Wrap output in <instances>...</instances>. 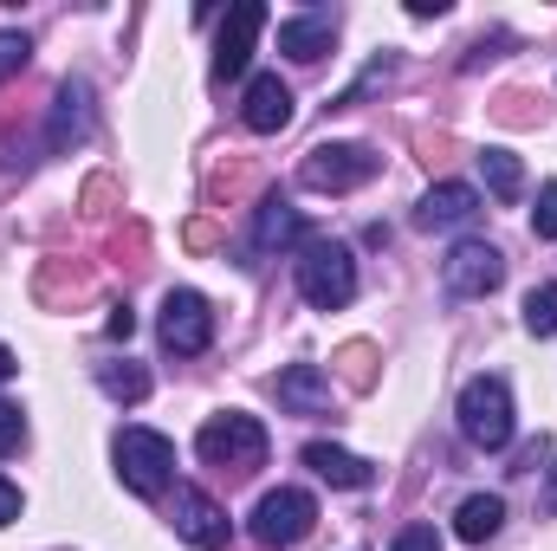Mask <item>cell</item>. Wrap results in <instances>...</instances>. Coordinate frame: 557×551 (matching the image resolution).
I'll return each mask as SVG.
<instances>
[{
	"instance_id": "e575fe53",
	"label": "cell",
	"mask_w": 557,
	"mask_h": 551,
	"mask_svg": "<svg viewBox=\"0 0 557 551\" xmlns=\"http://www.w3.org/2000/svg\"><path fill=\"white\" fill-rule=\"evenodd\" d=\"M539 506H545V513H557V474H552V493H545V500H539Z\"/></svg>"
},
{
	"instance_id": "5bb4252c",
	"label": "cell",
	"mask_w": 557,
	"mask_h": 551,
	"mask_svg": "<svg viewBox=\"0 0 557 551\" xmlns=\"http://www.w3.org/2000/svg\"><path fill=\"white\" fill-rule=\"evenodd\" d=\"M473 215H480V195H473L467 182H434L416 208V228H428V234L441 228V234H447V228H467Z\"/></svg>"
},
{
	"instance_id": "4dcf8cb0",
	"label": "cell",
	"mask_w": 557,
	"mask_h": 551,
	"mask_svg": "<svg viewBox=\"0 0 557 551\" xmlns=\"http://www.w3.org/2000/svg\"><path fill=\"white\" fill-rule=\"evenodd\" d=\"M131 331H137V311H131V305H111V318H104V338L131 344Z\"/></svg>"
},
{
	"instance_id": "5b68a950",
	"label": "cell",
	"mask_w": 557,
	"mask_h": 551,
	"mask_svg": "<svg viewBox=\"0 0 557 551\" xmlns=\"http://www.w3.org/2000/svg\"><path fill=\"white\" fill-rule=\"evenodd\" d=\"M376 169H383V156H376L370 143H318V149L305 156L298 182L318 188V195H350V188H363Z\"/></svg>"
},
{
	"instance_id": "ba28073f",
	"label": "cell",
	"mask_w": 557,
	"mask_h": 551,
	"mask_svg": "<svg viewBox=\"0 0 557 551\" xmlns=\"http://www.w3.org/2000/svg\"><path fill=\"white\" fill-rule=\"evenodd\" d=\"M447 292L454 298H486V292H499V279H506V260H499V247H486V241H460L454 254H447Z\"/></svg>"
},
{
	"instance_id": "83f0119b",
	"label": "cell",
	"mask_w": 557,
	"mask_h": 551,
	"mask_svg": "<svg viewBox=\"0 0 557 551\" xmlns=\"http://www.w3.org/2000/svg\"><path fill=\"white\" fill-rule=\"evenodd\" d=\"M20 441H26V415L0 403V454H20Z\"/></svg>"
},
{
	"instance_id": "d6a6232c",
	"label": "cell",
	"mask_w": 557,
	"mask_h": 551,
	"mask_svg": "<svg viewBox=\"0 0 557 551\" xmlns=\"http://www.w3.org/2000/svg\"><path fill=\"white\" fill-rule=\"evenodd\" d=\"M13 519H20V487L0 474V526H13Z\"/></svg>"
},
{
	"instance_id": "9c48e42d",
	"label": "cell",
	"mask_w": 557,
	"mask_h": 551,
	"mask_svg": "<svg viewBox=\"0 0 557 551\" xmlns=\"http://www.w3.org/2000/svg\"><path fill=\"white\" fill-rule=\"evenodd\" d=\"M260 26H267V7H260V0L227 7V26H221V39H214V85H227V78H240V72H247Z\"/></svg>"
},
{
	"instance_id": "44dd1931",
	"label": "cell",
	"mask_w": 557,
	"mask_h": 551,
	"mask_svg": "<svg viewBox=\"0 0 557 551\" xmlns=\"http://www.w3.org/2000/svg\"><path fill=\"white\" fill-rule=\"evenodd\" d=\"M98 390H104L111 403H143V396H149V370L131 364V357H124V364H98Z\"/></svg>"
},
{
	"instance_id": "7402d4cb",
	"label": "cell",
	"mask_w": 557,
	"mask_h": 551,
	"mask_svg": "<svg viewBox=\"0 0 557 551\" xmlns=\"http://www.w3.org/2000/svg\"><path fill=\"white\" fill-rule=\"evenodd\" d=\"M85 292H91V273H85V267H65V260H46V267H39V298H46V305L85 298Z\"/></svg>"
},
{
	"instance_id": "4fadbf2b",
	"label": "cell",
	"mask_w": 557,
	"mask_h": 551,
	"mask_svg": "<svg viewBox=\"0 0 557 551\" xmlns=\"http://www.w3.org/2000/svg\"><path fill=\"white\" fill-rule=\"evenodd\" d=\"M331 39H337V13H292V20H278V52L298 59V65H318L331 52Z\"/></svg>"
},
{
	"instance_id": "d6986e66",
	"label": "cell",
	"mask_w": 557,
	"mask_h": 551,
	"mask_svg": "<svg viewBox=\"0 0 557 551\" xmlns=\"http://www.w3.org/2000/svg\"><path fill=\"white\" fill-rule=\"evenodd\" d=\"M253 188H260V162H240V156L208 175V201H227V208H240Z\"/></svg>"
},
{
	"instance_id": "6da1fadb",
	"label": "cell",
	"mask_w": 557,
	"mask_h": 551,
	"mask_svg": "<svg viewBox=\"0 0 557 551\" xmlns=\"http://www.w3.org/2000/svg\"><path fill=\"white\" fill-rule=\"evenodd\" d=\"M267 428H260V415H208L201 421V434H195V454L214 467V474H227V480H247L253 467H267Z\"/></svg>"
},
{
	"instance_id": "f1b7e54d",
	"label": "cell",
	"mask_w": 557,
	"mask_h": 551,
	"mask_svg": "<svg viewBox=\"0 0 557 551\" xmlns=\"http://www.w3.org/2000/svg\"><path fill=\"white\" fill-rule=\"evenodd\" d=\"M111 201H117V182L111 175H91L85 182V215H111Z\"/></svg>"
},
{
	"instance_id": "ac0fdd59",
	"label": "cell",
	"mask_w": 557,
	"mask_h": 551,
	"mask_svg": "<svg viewBox=\"0 0 557 551\" xmlns=\"http://www.w3.org/2000/svg\"><path fill=\"white\" fill-rule=\"evenodd\" d=\"M499 519H506V500H499V493H467L460 513H454V532H460L467 546H486V539L499 532Z\"/></svg>"
},
{
	"instance_id": "ffe728a7",
	"label": "cell",
	"mask_w": 557,
	"mask_h": 551,
	"mask_svg": "<svg viewBox=\"0 0 557 551\" xmlns=\"http://www.w3.org/2000/svg\"><path fill=\"white\" fill-rule=\"evenodd\" d=\"M480 175H486V188H493L499 201H519V195H525V169H519L512 149H480Z\"/></svg>"
},
{
	"instance_id": "277c9868",
	"label": "cell",
	"mask_w": 557,
	"mask_h": 551,
	"mask_svg": "<svg viewBox=\"0 0 557 551\" xmlns=\"http://www.w3.org/2000/svg\"><path fill=\"white\" fill-rule=\"evenodd\" d=\"M460 434L473 448H486V454H499L512 441V390H506V377H473L460 390Z\"/></svg>"
},
{
	"instance_id": "7a4b0ae2",
	"label": "cell",
	"mask_w": 557,
	"mask_h": 551,
	"mask_svg": "<svg viewBox=\"0 0 557 551\" xmlns=\"http://www.w3.org/2000/svg\"><path fill=\"white\" fill-rule=\"evenodd\" d=\"M298 292H305L311 311H344L357 298V260H350V247L311 234L298 247Z\"/></svg>"
},
{
	"instance_id": "7c38bea8",
	"label": "cell",
	"mask_w": 557,
	"mask_h": 551,
	"mask_svg": "<svg viewBox=\"0 0 557 551\" xmlns=\"http://www.w3.org/2000/svg\"><path fill=\"white\" fill-rule=\"evenodd\" d=\"M273 396L285 415H331V377L318 364H292L273 377Z\"/></svg>"
},
{
	"instance_id": "30bf717a",
	"label": "cell",
	"mask_w": 557,
	"mask_h": 551,
	"mask_svg": "<svg viewBox=\"0 0 557 551\" xmlns=\"http://www.w3.org/2000/svg\"><path fill=\"white\" fill-rule=\"evenodd\" d=\"M175 532L195 551H227V539H234L227 513H221L201 487H175Z\"/></svg>"
},
{
	"instance_id": "836d02e7",
	"label": "cell",
	"mask_w": 557,
	"mask_h": 551,
	"mask_svg": "<svg viewBox=\"0 0 557 551\" xmlns=\"http://www.w3.org/2000/svg\"><path fill=\"white\" fill-rule=\"evenodd\" d=\"M13 370H20V364H13V351H7V344H0V383H7V377H13Z\"/></svg>"
},
{
	"instance_id": "52a82bcc",
	"label": "cell",
	"mask_w": 557,
	"mask_h": 551,
	"mask_svg": "<svg viewBox=\"0 0 557 551\" xmlns=\"http://www.w3.org/2000/svg\"><path fill=\"white\" fill-rule=\"evenodd\" d=\"M162 344L175 351V357H201L208 344H214V311H208V298L201 292H169L162 298Z\"/></svg>"
},
{
	"instance_id": "3957f363",
	"label": "cell",
	"mask_w": 557,
	"mask_h": 551,
	"mask_svg": "<svg viewBox=\"0 0 557 551\" xmlns=\"http://www.w3.org/2000/svg\"><path fill=\"white\" fill-rule=\"evenodd\" d=\"M111 454H117L124 487L143 493V500H162V493L175 487V441H169V434H156V428H124Z\"/></svg>"
},
{
	"instance_id": "8fae6325",
	"label": "cell",
	"mask_w": 557,
	"mask_h": 551,
	"mask_svg": "<svg viewBox=\"0 0 557 551\" xmlns=\"http://www.w3.org/2000/svg\"><path fill=\"white\" fill-rule=\"evenodd\" d=\"M240 124H247V131H260V137H278V131L292 124V85H285L278 72H260V78L247 85Z\"/></svg>"
},
{
	"instance_id": "d4e9b609",
	"label": "cell",
	"mask_w": 557,
	"mask_h": 551,
	"mask_svg": "<svg viewBox=\"0 0 557 551\" xmlns=\"http://www.w3.org/2000/svg\"><path fill=\"white\" fill-rule=\"evenodd\" d=\"M389 72H396V59L383 52V59H376V65H370V72H363V78H357V85H350L344 98H337V111H350V105H363V98H370L376 85H389Z\"/></svg>"
},
{
	"instance_id": "9a60e30c",
	"label": "cell",
	"mask_w": 557,
	"mask_h": 551,
	"mask_svg": "<svg viewBox=\"0 0 557 551\" xmlns=\"http://www.w3.org/2000/svg\"><path fill=\"white\" fill-rule=\"evenodd\" d=\"M305 241H311L305 215H298L292 201L267 195V201H260V221H253V241H247V254H278V247H305Z\"/></svg>"
},
{
	"instance_id": "2e32d148",
	"label": "cell",
	"mask_w": 557,
	"mask_h": 551,
	"mask_svg": "<svg viewBox=\"0 0 557 551\" xmlns=\"http://www.w3.org/2000/svg\"><path fill=\"white\" fill-rule=\"evenodd\" d=\"M91 137V85L85 78H65L59 85V98H52V131H46V143L52 149H72V143Z\"/></svg>"
},
{
	"instance_id": "484cf974",
	"label": "cell",
	"mask_w": 557,
	"mask_h": 551,
	"mask_svg": "<svg viewBox=\"0 0 557 551\" xmlns=\"http://www.w3.org/2000/svg\"><path fill=\"white\" fill-rule=\"evenodd\" d=\"M26 59H33V39H26V33H0V85H7V78H20V72H26Z\"/></svg>"
},
{
	"instance_id": "8992f818",
	"label": "cell",
	"mask_w": 557,
	"mask_h": 551,
	"mask_svg": "<svg viewBox=\"0 0 557 551\" xmlns=\"http://www.w3.org/2000/svg\"><path fill=\"white\" fill-rule=\"evenodd\" d=\"M311 526H318V500L305 487H273L253 506V539L267 551H292L298 539H311Z\"/></svg>"
},
{
	"instance_id": "cb8c5ba5",
	"label": "cell",
	"mask_w": 557,
	"mask_h": 551,
	"mask_svg": "<svg viewBox=\"0 0 557 551\" xmlns=\"http://www.w3.org/2000/svg\"><path fill=\"white\" fill-rule=\"evenodd\" d=\"M525 331L532 338H557V279L525 292Z\"/></svg>"
},
{
	"instance_id": "1f68e13d",
	"label": "cell",
	"mask_w": 557,
	"mask_h": 551,
	"mask_svg": "<svg viewBox=\"0 0 557 551\" xmlns=\"http://www.w3.org/2000/svg\"><path fill=\"white\" fill-rule=\"evenodd\" d=\"M188 247H195V254H208V247H221V228H214L208 215H201V221H188Z\"/></svg>"
},
{
	"instance_id": "4316f807",
	"label": "cell",
	"mask_w": 557,
	"mask_h": 551,
	"mask_svg": "<svg viewBox=\"0 0 557 551\" xmlns=\"http://www.w3.org/2000/svg\"><path fill=\"white\" fill-rule=\"evenodd\" d=\"M532 234L539 241H557V182L539 188V208H532Z\"/></svg>"
},
{
	"instance_id": "f546056e",
	"label": "cell",
	"mask_w": 557,
	"mask_h": 551,
	"mask_svg": "<svg viewBox=\"0 0 557 551\" xmlns=\"http://www.w3.org/2000/svg\"><path fill=\"white\" fill-rule=\"evenodd\" d=\"M389 551H441V532H434V526H403Z\"/></svg>"
},
{
	"instance_id": "603a6c76",
	"label": "cell",
	"mask_w": 557,
	"mask_h": 551,
	"mask_svg": "<svg viewBox=\"0 0 557 551\" xmlns=\"http://www.w3.org/2000/svg\"><path fill=\"white\" fill-rule=\"evenodd\" d=\"M337 377H344L357 396H370V390H376V344H344V351H337Z\"/></svg>"
},
{
	"instance_id": "e0dca14e",
	"label": "cell",
	"mask_w": 557,
	"mask_h": 551,
	"mask_svg": "<svg viewBox=\"0 0 557 551\" xmlns=\"http://www.w3.org/2000/svg\"><path fill=\"white\" fill-rule=\"evenodd\" d=\"M305 467H311L318 480H331V487H350V493H363V487L376 480L370 461H357V454H344V448H331V441H305Z\"/></svg>"
}]
</instances>
